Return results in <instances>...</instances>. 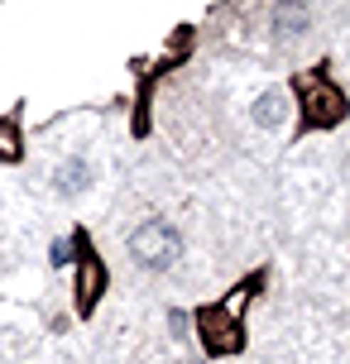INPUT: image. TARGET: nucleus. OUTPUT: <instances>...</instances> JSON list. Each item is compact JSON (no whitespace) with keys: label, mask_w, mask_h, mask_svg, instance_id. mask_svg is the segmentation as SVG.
I'll use <instances>...</instances> for the list:
<instances>
[{"label":"nucleus","mask_w":350,"mask_h":364,"mask_svg":"<svg viewBox=\"0 0 350 364\" xmlns=\"http://www.w3.org/2000/svg\"><path fill=\"white\" fill-rule=\"evenodd\" d=\"M274 29H278L283 38L302 34V29H307V10H302L297 0H278V5H274Z\"/></svg>","instance_id":"nucleus-4"},{"label":"nucleus","mask_w":350,"mask_h":364,"mask_svg":"<svg viewBox=\"0 0 350 364\" xmlns=\"http://www.w3.org/2000/svg\"><path fill=\"white\" fill-rule=\"evenodd\" d=\"M129 259L149 273H168L178 259H183V235H178V225H168V220H139L134 230H129Z\"/></svg>","instance_id":"nucleus-1"},{"label":"nucleus","mask_w":350,"mask_h":364,"mask_svg":"<svg viewBox=\"0 0 350 364\" xmlns=\"http://www.w3.org/2000/svg\"><path fill=\"white\" fill-rule=\"evenodd\" d=\"M250 115H255L259 129H283L288 125V96H283V91H264Z\"/></svg>","instance_id":"nucleus-3"},{"label":"nucleus","mask_w":350,"mask_h":364,"mask_svg":"<svg viewBox=\"0 0 350 364\" xmlns=\"http://www.w3.org/2000/svg\"><path fill=\"white\" fill-rule=\"evenodd\" d=\"M87 187H92V164H87V159H68V164L53 173V192H58L63 201L82 197Z\"/></svg>","instance_id":"nucleus-2"}]
</instances>
